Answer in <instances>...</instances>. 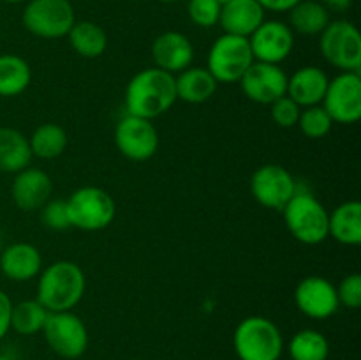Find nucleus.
<instances>
[{"label":"nucleus","instance_id":"1","mask_svg":"<svg viewBox=\"0 0 361 360\" xmlns=\"http://www.w3.org/2000/svg\"><path fill=\"white\" fill-rule=\"evenodd\" d=\"M176 101L175 76L155 66L137 71L129 80L123 94L127 115L147 120L168 113Z\"/></svg>","mask_w":361,"mask_h":360},{"label":"nucleus","instance_id":"2","mask_svg":"<svg viewBox=\"0 0 361 360\" xmlns=\"http://www.w3.org/2000/svg\"><path fill=\"white\" fill-rule=\"evenodd\" d=\"M87 277L83 268L69 260L53 261L37 275L35 300L48 313L73 311L83 300Z\"/></svg>","mask_w":361,"mask_h":360},{"label":"nucleus","instance_id":"3","mask_svg":"<svg viewBox=\"0 0 361 360\" xmlns=\"http://www.w3.org/2000/svg\"><path fill=\"white\" fill-rule=\"evenodd\" d=\"M233 348L240 360H281L284 335L270 318L247 316L236 325Z\"/></svg>","mask_w":361,"mask_h":360},{"label":"nucleus","instance_id":"4","mask_svg":"<svg viewBox=\"0 0 361 360\" xmlns=\"http://www.w3.org/2000/svg\"><path fill=\"white\" fill-rule=\"evenodd\" d=\"M286 228L298 242L317 246L328 239V215L323 203L309 191L298 187L295 196L282 208Z\"/></svg>","mask_w":361,"mask_h":360},{"label":"nucleus","instance_id":"5","mask_svg":"<svg viewBox=\"0 0 361 360\" xmlns=\"http://www.w3.org/2000/svg\"><path fill=\"white\" fill-rule=\"evenodd\" d=\"M71 228L81 232H101L108 228L116 215L111 194L97 186H83L73 191L66 200Z\"/></svg>","mask_w":361,"mask_h":360},{"label":"nucleus","instance_id":"6","mask_svg":"<svg viewBox=\"0 0 361 360\" xmlns=\"http://www.w3.org/2000/svg\"><path fill=\"white\" fill-rule=\"evenodd\" d=\"M319 49L323 59L341 73H360L361 34L351 21H330L319 34Z\"/></svg>","mask_w":361,"mask_h":360},{"label":"nucleus","instance_id":"7","mask_svg":"<svg viewBox=\"0 0 361 360\" xmlns=\"http://www.w3.org/2000/svg\"><path fill=\"white\" fill-rule=\"evenodd\" d=\"M254 64L249 39L238 35L222 34L210 46L207 69L217 83H238L245 71Z\"/></svg>","mask_w":361,"mask_h":360},{"label":"nucleus","instance_id":"8","mask_svg":"<svg viewBox=\"0 0 361 360\" xmlns=\"http://www.w3.org/2000/svg\"><path fill=\"white\" fill-rule=\"evenodd\" d=\"M21 21L35 37L62 39L76 23V13L69 0H28Z\"/></svg>","mask_w":361,"mask_h":360},{"label":"nucleus","instance_id":"9","mask_svg":"<svg viewBox=\"0 0 361 360\" xmlns=\"http://www.w3.org/2000/svg\"><path fill=\"white\" fill-rule=\"evenodd\" d=\"M46 344L55 355L66 360H76L88 348V328L85 321L73 311L49 313L42 327Z\"/></svg>","mask_w":361,"mask_h":360},{"label":"nucleus","instance_id":"10","mask_svg":"<svg viewBox=\"0 0 361 360\" xmlns=\"http://www.w3.org/2000/svg\"><path fill=\"white\" fill-rule=\"evenodd\" d=\"M115 145L120 154L129 161H148L159 150V131L152 120L126 113L116 122Z\"/></svg>","mask_w":361,"mask_h":360},{"label":"nucleus","instance_id":"11","mask_svg":"<svg viewBox=\"0 0 361 360\" xmlns=\"http://www.w3.org/2000/svg\"><path fill=\"white\" fill-rule=\"evenodd\" d=\"M334 124L351 126L361 119V74L341 73L328 81L321 102Z\"/></svg>","mask_w":361,"mask_h":360},{"label":"nucleus","instance_id":"12","mask_svg":"<svg viewBox=\"0 0 361 360\" xmlns=\"http://www.w3.org/2000/svg\"><path fill=\"white\" fill-rule=\"evenodd\" d=\"M298 182L281 164H263L252 173L250 193L254 200L271 210H282L298 191Z\"/></svg>","mask_w":361,"mask_h":360},{"label":"nucleus","instance_id":"13","mask_svg":"<svg viewBox=\"0 0 361 360\" xmlns=\"http://www.w3.org/2000/svg\"><path fill=\"white\" fill-rule=\"evenodd\" d=\"M249 44L256 62L281 66L295 49V32L284 21L264 20L249 37Z\"/></svg>","mask_w":361,"mask_h":360},{"label":"nucleus","instance_id":"14","mask_svg":"<svg viewBox=\"0 0 361 360\" xmlns=\"http://www.w3.org/2000/svg\"><path fill=\"white\" fill-rule=\"evenodd\" d=\"M238 83L249 101L270 106L288 92V74L281 66L254 60Z\"/></svg>","mask_w":361,"mask_h":360},{"label":"nucleus","instance_id":"15","mask_svg":"<svg viewBox=\"0 0 361 360\" xmlns=\"http://www.w3.org/2000/svg\"><path fill=\"white\" fill-rule=\"evenodd\" d=\"M295 304L310 320H328L341 307L337 286L323 275L303 277L295 288Z\"/></svg>","mask_w":361,"mask_h":360},{"label":"nucleus","instance_id":"16","mask_svg":"<svg viewBox=\"0 0 361 360\" xmlns=\"http://www.w3.org/2000/svg\"><path fill=\"white\" fill-rule=\"evenodd\" d=\"M53 180L44 169L27 166L14 173L11 184V198L14 205L23 212L41 210L46 201L51 200Z\"/></svg>","mask_w":361,"mask_h":360},{"label":"nucleus","instance_id":"17","mask_svg":"<svg viewBox=\"0 0 361 360\" xmlns=\"http://www.w3.org/2000/svg\"><path fill=\"white\" fill-rule=\"evenodd\" d=\"M152 59L155 67L176 76L183 69L192 66L194 46L182 32H162L152 42Z\"/></svg>","mask_w":361,"mask_h":360},{"label":"nucleus","instance_id":"18","mask_svg":"<svg viewBox=\"0 0 361 360\" xmlns=\"http://www.w3.org/2000/svg\"><path fill=\"white\" fill-rule=\"evenodd\" d=\"M0 270L9 281L28 282L42 270V254L34 244L14 242L0 254Z\"/></svg>","mask_w":361,"mask_h":360},{"label":"nucleus","instance_id":"19","mask_svg":"<svg viewBox=\"0 0 361 360\" xmlns=\"http://www.w3.org/2000/svg\"><path fill=\"white\" fill-rule=\"evenodd\" d=\"M264 13L267 11L257 4V0H229L222 4L219 25L224 34L249 39L254 30L267 20Z\"/></svg>","mask_w":361,"mask_h":360},{"label":"nucleus","instance_id":"20","mask_svg":"<svg viewBox=\"0 0 361 360\" xmlns=\"http://www.w3.org/2000/svg\"><path fill=\"white\" fill-rule=\"evenodd\" d=\"M328 74L317 66H303L296 69L291 76H288V92L286 95L291 97L300 108H309L323 102L328 88Z\"/></svg>","mask_w":361,"mask_h":360},{"label":"nucleus","instance_id":"21","mask_svg":"<svg viewBox=\"0 0 361 360\" xmlns=\"http://www.w3.org/2000/svg\"><path fill=\"white\" fill-rule=\"evenodd\" d=\"M176 99L187 104H203L217 92V80L207 67H187L175 76Z\"/></svg>","mask_w":361,"mask_h":360},{"label":"nucleus","instance_id":"22","mask_svg":"<svg viewBox=\"0 0 361 360\" xmlns=\"http://www.w3.org/2000/svg\"><path fill=\"white\" fill-rule=\"evenodd\" d=\"M328 236L342 246H360L361 244V203L349 200L337 205L328 215Z\"/></svg>","mask_w":361,"mask_h":360},{"label":"nucleus","instance_id":"23","mask_svg":"<svg viewBox=\"0 0 361 360\" xmlns=\"http://www.w3.org/2000/svg\"><path fill=\"white\" fill-rule=\"evenodd\" d=\"M28 136L14 127H0V172L18 173L30 166Z\"/></svg>","mask_w":361,"mask_h":360},{"label":"nucleus","instance_id":"24","mask_svg":"<svg viewBox=\"0 0 361 360\" xmlns=\"http://www.w3.org/2000/svg\"><path fill=\"white\" fill-rule=\"evenodd\" d=\"M69 44L83 59H99L108 49V34L101 25L81 20L73 25L67 34Z\"/></svg>","mask_w":361,"mask_h":360},{"label":"nucleus","instance_id":"25","mask_svg":"<svg viewBox=\"0 0 361 360\" xmlns=\"http://www.w3.org/2000/svg\"><path fill=\"white\" fill-rule=\"evenodd\" d=\"M32 83L30 64L16 53L0 55V97H18Z\"/></svg>","mask_w":361,"mask_h":360},{"label":"nucleus","instance_id":"26","mask_svg":"<svg viewBox=\"0 0 361 360\" xmlns=\"http://www.w3.org/2000/svg\"><path fill=\"white\" fill-rule=\"evenodd\" d=\"M28 145H30L32 157L51 161L66 152L69 136L60 124L44 122L35 127L34 133L28 136Z\"/></svg>","mask_w":361,"mask_h":360},{"label":"nucleus","instance_id":"27","mask_svg":"<svg viewBox=\"0 0 361 360\" xmlns=\"http://www.w3.org/2000/svg\"><path fill=\"white\" fill-rule=\"evenodd\" d=\"M330 11L319 0H300L289 11V27L302 35H319L330 23Z\"/></svg>","mask_w":361,"mask_h":360},{"label":"nucleus","instance_id":"28","mask_svg":"<svg viewBox=\"0 0 361 360\" xmlns=\"http://www.w3.org/2000/svg\"><path fill=\"white\" fill-rule=\"evenodd\" d=\"M288 353L291 360H328L330 341L316 328H302L289 341Z\"/></svg>","mask_w":361,"mask_h":360},{"label":"nucleus","instance_id":"29","mask_svg":"<svg viewBox=\"0 0 361 360\" xmlns=\"http://www.w3.org/2000/svg\"><path fill=\"white\" fill-rule=\"evenodd\" d=\"M48 311L41 306L35 299L21 300L13 304V313H11V330L20 335H35L42 332L46 320H48Z\"/></svg>","mask_w":361,"mask_h":360},{"label":"nucleus","instance_id":"30","mask_svg":"<svg viewBox=\"0 0 361 360\" xmlns=\"http://www.w3.org/2000/svg\"><path fill=\"white\" fill-rule=\"evenodd\" d=\"M296 127L310 140H319V138L330 134L331 127H334V120H331V116L328 115L323 106L316 104L309 106V108H302Z\"/></svg>","mask_w":361,"mask_h":360},{"label":"nucleus","instance_id":"31","mask_svg":"<svg viewBox=\"0 0 361 360\" xmlns=\"http://www.w3.org/2000/svg\"><path fill=\"white\" fill-rule=\"evenodd\" d=\"M221 4L217 0H189L187 14L190 21L200 28H212L219 25L221 18Z\"/></svg>","mask_w":361,"mask_h":360},{"label":"nucleus","instance_id":"32","mask_svg":"<svg viewBox=\"0 0 361 360\" xmlns=\"http://www.w3.org/2000/svg\"><path fill=\"white\" fill-rule=\"evenodd\" d=\"M300 108L291 97L284 95V97L277 99L275 102L270 104V116L274 120V124H277L282 129H291V127H296L300 119Z\"/></svg>","mask_w":361,"mask_h":360},{"label":"nucleus","instance_id":"33","mask_svg":"<svg viewBox=\"0 0 361 360\" xmlns=\"http://www.w3.org/2000/svg\"><path fill=\"white\" fill-rule=\"evenodd\" d=\"M42 224L53 232H63L69 229V215H67L66 200H49L41 208Z\"/></svg>","mask_w":361,"mask_h":360},{"label":"nucleus","instance_id":"34","mask_svg":"<svg viewBox=\"0 0 361 360\" xmlns=\"http://www.w3.org/2000/svg\"><path fill=\"white\" fill-rule=\"evenodd\" d=\"M338 304L348 309H358L361 307V275L348 274L337 286Z\"/></svg>","mask_w":361,"mask_h":360},{"label":"nucleus","instance_id":"35","mask_svg":"<svg viewBox=\"0 0 361 360\" xmlns=\"http://www.w3.org/2000/svg\"><path fill=\"white\" fill-rule=\"evenodd\" d=\"M11 313H13V300L6 292L0 289V341L11 330Z\"/></svg>","mask_w":361,"mask_h":360},{"label":"nucleus","instance_id":"36","mask_svg":"<svg viewBox=\"0 0 361 360\" xmlns=\"http://www.w3.org/2000/svg\"><path fill=\"white\" fill-rule=\"evenodd\" d=\"M300 0H257L264 11L270 13H289Z\"/></svg>","mask_w":361,"mask_h":360},{"label":"nucleus","instance_id":"37","mask_svg":"<svg viewBox=\"0 0 361 360\" xmlns=\"http://www.w3.org/2000/svg\"><path fill=\"white\" fill-rule=\"evenodd\" d=\"M321 4L330 13H345L348 9H351L353 0H321Z\"/></svg>","mask_w":361,"mask_h":360},{"label":"nucleus","instance_id":"38","mask_svg":"<svg viewBox=\"0 0 361 360\" xmlns=\"http://www.w3.org/2000/svg\"><path fill=\"white\" fill-rule=\"evenodd\" d=\"M6 4H21V2H27V0H2Z\"/></svg>","mask_w":361,"mask_h":360},{"label":"nucleus","instance_id":"39","mask_svg":"<svg viewBox=\"0 0 361 360\" xmlns=\"http://www.w3.org/2000/svg\"><path fill=\"white\" fill-rule=\"evenodd\" d=\"M0 360H13V359H11L9 355H2V353H0Z\"/></svg>","mask_w":361,"mask_h":360},{"label":"nucleus","instance_id":"40","mask_svg":"<svg viewBox=\"0 0 361 360\" xmlns=\"http://www.w3.org/2000/svg\"><path fill=\"white\" fill-rule=\"evenodd\" d=\"M159 2H162V4H171V2H176V0H159Z\"/></svg>","mask_w":361,"mask_h":360},{"label":"nucleus","instance_id":"41","mask_svg":"<svg viewBox=\"0 0 361 360\" xmlns=\"http://www.w3.org/2000/svg\"><path fill=\"white\" fill-rule=\"evenodd\" d=\"M217 2H219V4H221V6H222V4H226V2H229V0H217Z\"/></svg>","mask_w":361,"mask_h":360},{"label":"nucleus","instance_id":"42","mask_svg":"<svg viewBox=\"0 0 361 360\" xmlns=\"http://www.w3.org/2000/svg\"><path fill=\"white\" fill-rule=\"evenodd\" d=\"M130 360H147V359H130Z\"/></svg>","mask_w":361,"mask_h":360}]
</instances>
